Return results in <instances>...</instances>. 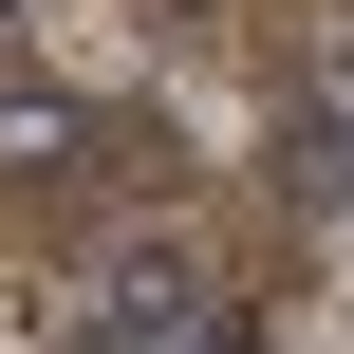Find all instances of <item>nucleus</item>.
<instances>
[{
	"instance_id": "obj_1",
	"label": "nucleus",
	"mask_w": 354,
	"mask_h": 354,
	"mask_svg": "<svg viewBox=\"0 0 354 354\" xmlns=\"http://www.w3.org/2000/svg\"><path fill=\"white\" fill-rule=\"evenodd\" d=\"M205 317H224V299H205V243H187V224L93 243V336H112V354H187Z\"/></svg>"
},
{
	"instance_id": "obj_2",
	"label": "nucleus",
	"mask_w": 354,
	"mask_h": 354,
	"mask_svg": "<svg viewBox=\"0 0 354 354\" xmlns=\"http://www.w3.org/2000/svg\"><path fill=\"white\" fill-rule=\"evenodd\" d=\"M75 168H93V112L56 75H0V187H75Z\"/></svg>"
}]
</instances>
